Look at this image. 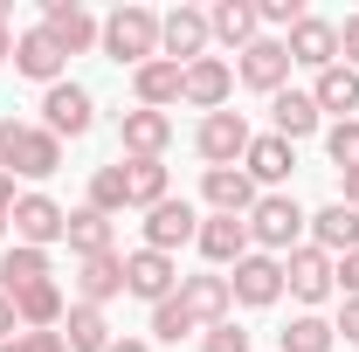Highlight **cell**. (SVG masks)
Returning <instances> with one entry per match:
<instances>
[{
	"label": "cell",
	"mask_w": 359,
	"mask_h": 352,
	"mask_svg": "<svg viewBox=\"0 0 359 352\" xmlns=\"http://www.w3.org/2000/svg\"><path fill=\"white\" fill-rule=\"evenodd\" d=\"M0 21H7V0H0Z\"/></svg>",
	"instance_id": "obj_48"
},
{
	"label": "cell",
	"mask_w": 359,
	"mask_h": 352,
	"mask_svg": "<svg viewBox=\"0 0 359 352\" xmlns=\"http://www.w3.org/2000/svg\"><path fill=\"white\" fill-rule=\"evenodd\" d=\"M0 352H21V346H14V339H7V346H0Z\"/></svg>",
	"instance_id": "obj_47"
},
{
	"label": "cell",
	"mask_w": 359,
	"mask_h": 352,
	"mask_svg": "<svg viewBox=\"0 0 359 352\" xmlns=\"http://www.w3.org/2000/svg\"><path fill=\"white\" fill-rule=\"evenodd\" d=\"M235 76H242L249 90H263V97H276V90L290 83V48H283V42H269V35H256V42L242 48Z\"/></svg>",
	"instance_id": "obj_11"
},
{
	"label": "cell",
	"mask_w": 359,
	"mask_h": 352,
	"mask_svg": "<svg viewBox=\"0 0 359 352\" xmlns=\"http://www.w3.org/2000/svg\"><path fill=\"white\" fill-rule=\"evenodd\" d=\"M208 42H215V35H208V14H201V7H173V14L159 21V55L180 62V69H187V62H201Z\"/></svg>",
	"instance_id": "obj_7"
},
{
	"label": "cell",
	"mask_w": 359,
	"mask_h": 352,
	"mask_svg": "<svg viewBox=\"0 0 359 352\" xmlns=\"http://www.w3.org/2000/svg\"><path fill=\"white\" fill-rule=\"evenodd\" d=\"M269 118H276V138H283V145L311 138V132H318V104H311V90H276V97H269Z\"/></svg>",
	"instance_id": "obj_26"
},
{
	"label": "cell",
	"mask_w": 359,
	"mask_h": 352,
	"mask_svg": "<svg viewBox=\"0 0 359 352\" xmlns=\"http://www.w3.org/2000/svg\"><path fill=\"white\" fill-rule=\"evenodd\" d=\"M173 297L194 311V325H201V332H208V325H228V311H235V290H228V276H180Z\"/></svg>",
	"instance_id": "obj_15"
},
{
	"label": "cell",
	"mask_w": 359,
	"mask_h": 352,
	"mask_svg": "<svg viewBox=\"0 0 359 352\" xmlns=\"http://www.w3.org/2000/svg\"><path fill=\"white\" fill-rule=\"evenodd\" d=\"M42 28L55 35L62 55H83V48H97V35H104V21H97L90 7H76V0H48V7H42Z\"/></svg>",
	"instance_id": "obj_9"
},
{
	"label": "cell",
	"mask_w": 359,
	"mask_h": 352,
	"mask_svg": "<svg viewBox=\"0 0 359 352\" xmlns=\"http://www.w3.org/2000/svg\"><path fill=\"white\" fill-rule=\"evenodd\" d=\"M311 249H325L332 263L359 249V215L346 208V201H332V208H318V215H311Z\"/></svg>",
	"instance_id": "obj_21"
},
{
	"label": "cell",
	"mask_w": 359,
	"mask_h": 352,
	"mask_svg": "<svg viewBox=\"0 0 359 352\" xmlns=\"http://www.w3.org/2000/svg\"><path fill=\"white\" fill-rule=\"evenodd\" d=\"M332 332H346V346H359V297H346V311H339Z\"/></svg>",
	"instance_id": "obj_41"
},
{
	"label": "cell",
	"mask_w": 359,
	"mask_h": 352,
	"mask_svg": "<svg viewBox=\"0 0 359 352\" xmlns=\"http://www.w3.org/2000/svg\"><path fill=\"white\" fill-rule=\"evenodd\" d=\"M90 118H97V104H90L83 83H48V97H42V132L48 138H83Z\"/></svg>",
	"instance_id": "obj_6"
},
{
	"label": "cell",
	"mask_w": 359,
	"mask_h": 352,
	"mask_svg": "<svg viewBox=\"0 0 359 352\" xmlns=\"http://www.w3.org/2000/svg\"><path fill=\"white\" fill-rule=\"evenodd\" d=\"M62 48H55V35L48 28H28V35H14V69L21 76H35V83H62Z\"/></svg>",
	"instance_id": "obj_19"
},
{
	"label": "cell",
	"mask_w": 359,
	"mask_h": 352,
	"mask_svg": "<svg viewBox=\"0 0 359 352\" xmlns=\"http://www.w3.org/2000/svg\"><path fill=\"white\" fill-rule=\"evenodd\" d=\"M21 339V318H14V297H0V346Z\"/></svg>",
	"instance_id": "obj_42"
},
{
	"label": "cell",
	"mask_w": 359,
	"mask_h": 352,
	"mask_svg": "<svg viewBox=\"0 0 359 352\" xmlns=\"http://www.w3.org/2000/svg\"><path fill=\"white\" fill-rule=\"evenodd\" d=\"M228 90H235V69H228L222 55H201V62H187V69H180V97H187L194 111H222Z\"/></svg>",
	"instance_id": "obj_12"
},
{
	"label": "cell",
	"mask_w": 359,
	"mask_h": 352,
	"mask_svg": "<svg viewBox=\"0 0 359 352\" xmlns=\"http://www.w3.org/2000/svg\"><path fill=\"white\" fill-rule=\"evenodd\" d=\"M7 221H14V242H21V249H48V242L69 235V208H55L48 194H21Z\"/></svg>",
	"instance_id": "obj_4"
},
{
	"label": "cell",
	"mask_w": 359,
	"mask_h": 352,
	"mask_svg": "<svg viewBox=\"0 0 359 352\" xmlns=\"http://www.w3.org/2000/svg\"><path fill=\"white\" fill-rule=\"evenodd\" d=\"M228 290H235V304H276L283 297V263L263 256V249H249L235 263V276H228Z\"/></svg>",
	"instance_id": "obj_13"
},
{
	"label": "cell",
	"mask_w": 359,
	"mask_h": 352,
	"mask_svg": "<svg viewBox=\"0 0 359 352\" xmlns=\"http://www.w3.org/2000/svg\"><path fill=\"white\" fill-rule=\"evenodd\" d=\"M283 290L297 304H325L332 297V256L325 249H290L283 256Z\"/></svg>",
	"instance_id": "obj_14"
},
{
	"label": "cell",
	"mask_w": 359,
	"mask_h": 352,
	"mask_svg": "<svg viewBox=\"0 0 359 352\" xmlns=\"http://www.w3.org/2000/svg\"><path fill=\"white\" fill-rule=\"evenodd\" d=\"M249 125H242V111H208L201 118V132H194V152L208 159V166H235L242 152H249Z\"/></svg>",
	"instance_id": "obj_5"
},
{
	"label": "cell",
	"mask_w": 359,
	"mask_h": 352,
	"mask_svg": "<svg viewBox=\"0 0 359 352\" xmlns=\"http://www.w3.org/2000/svg\"><path fill=\"white\" fill-rule=\"evenodd\" d=\"M111 352H152L145 339H111Z\"/></svg>",
	"instance_id": "obj_45"
},
{
	"label": "cell",
	"mask_w": 359,
	"mask_h": 352,
	"mask_svg": "<svg viewBox=\"0 0 359 352\" xmlns=\"http://www.w3.org/2000/svg\"><path fill=\"white\" fill-rule=\"evenodd\" d=\"M304 228H311V215H304L290 194H263V201L249 208V242H256L263 256H290Z\"/></svg>",
	"instance_id": "obj_3"
},
{
	"label": "cell",
	"mask_w": 359,
	"mask_h": 352,
	"mask_svg": "<svg viewBox=\"0 0 359 352\" xmlns=\"http://www.w3.org/2000/svg\"><path fill=\"white\" fill-rule=\"evenodd\" d=\"M14 201H21V194H14V180L0 173V235H7V215H14Z\"/></svg>",
	"instance_id": "obj_43"
},
{
	"label": "cell",
	"mask_w": 359,
	"mask_h": 352,
	"mask_svg": "<svg viewBox=\"0 0 359 352\" xmlns=\"http://www.w3.org/2000/svg\"><path fill=\"white\" fill-rule=\"evenodd\" d=\"M125 187H132V208H159L166 201V166L159 159H125Z\"/></svg>",
	"instance_id": "obj_32"
},
{
	"label": "cell",
	"mask_w": 359,
	"mask_h": 352,
	"mask_svg": "<svg viewBox=\"0 0 359 352\" xmlns=\"http://www.w3.org/2000/svg\"><path fill=\"white\" fill-rule=\"evenodd\" d=\"M201 352H249V332L228 318V325H208V339H201Z\"/></svg>",
	"instance_id": "obj_37"
},
{
	"label": "cell",
	"mask_w": 359,
	"mask_h": 352,
	"mask_svg": "<svg viewBox=\"0 0 359 352\" xmlns=\"http://www.w3.org/2000/svg\"><path fill=\"white\" fill-rule=\"evenodd\" d=\"M325 152H332V166H339V173H359V118L332 125V132H325Z\"/></svg>",
	"instance_id": "obj_36"
},
{
	"label": "cell",
	"mask_w": 359,
	"mask_h": 352,
	"mask_svg": "<svg viewBox=\"0 0 359 352\" xmlns=\"http://www.w3.org/2000/svg\"><path fill=\"white\" fill-rule=\"evenodd\" d=\"M125 290V256L111 249V256H83V269H76V304H97L104 311V297H118Z\"/></svg>",
	"instance_id": "obj_23"
},
{
	"label": "cell",
	"mask_w": 359,
	"mask_h": 352,
	"mask_svg": "<svg viewBox=\"0 0 359 352\" xmlns=\"http://www.w3.org/2000/svg\"><path fill=\"white\" fill-rule=\"evenodd\" d=\"M201 194H208V208H215V215H242V221H249V208L263 201V194H256V180L242 173V166H208Z\"/></svg>",
	"instance_id": "obj_16"
},
{
	"label": "cell",
	"mask_w": 359,
	"mask_h": 352,
	"mask_svg": "<svg viewBox=\"0 0 359 352\" xmlns=\"http://www.w3.org/2000/svg\"><path fill=\"white\" fill-rule=\"evenodd\" d=\"M339 62H346V69H359V14H346V21H339Z\"/></svg>",
	"instance_id": "obj_39"
},
{
	"label": "cell",
	"mask_w": 359,
	"mask_h": 352,
	"mask_svg": "<svg viewBox=\"0 0 359 352\" xmlns=\"http://www.w3.org/2000/svg\"><path fill=\"white\" fill-rule=\"evenodd\" d=\"M7 55H14V28L0 21V62H7Z\"/></svg>",
	"instance_id": "obj_46"
},
{
	"label": "cell",
	"mask_w": 359,
	"mask_h": 352,
	"mask_svg": "<svg viewBox=\"0 0 359 352\" xmlns=\"http://www.w3.org/2000/svg\"><path fill=\"white\" fill-rule=\"evenodd\" d=\"M62 242H69L76 256H111V215H97V208H76Z\"/></svg>",
	"instance_id": "obj_31"
},
{
	"label": "cell",
	"mask_w": 359,
	"mask_h": 352,
	"mask_svg": "<svg viewBox=\"0 0 359 352\" xmlns=\"http://www.w3.org/2000/svg\"><path fill=\"white\" fill-rule=\"evenodd\" d=\"M62 290H55V283H35V290H21V297H14V318H21V332H55V325H62Z\"/></svg>",
	"instance_id": "obj_30"
},
{
	"label": "cell",
	"mask_w": 359,
	"mask_h": 352,
	"mask_svg": "<svg viewBox=\"0 0 359 352\" xmlns=\"http://www.w3.org/2000/svg\"><path fill=\"white\" fill-rule=\"evenodd\" d=\"M201 235V215H194V201H159V208H145V249H159V256H173L180 242H194Z\"/></svg>",
	"instance_id": "obj_10"
},
{
	"label": "cell",
	"mask_w": 359,
	"mask_h": 352,
	"mask_svg": "<svg viewBox=\"0 0 359 352\" xmlns=\"http://www.w3.org/2000/svg\"><path fill=\"white\" fill-rule=\"evenodd\" d=\"M346 208L359 215V173H346Z\"/></svg>",
	"instance_id": "obj_44"
},
{
	"label": "cell",
	"mask_w": 359,
	"mask_h": 352,
	"mask_svg": "<svg viewBox=\"0 0 359 352\" xmlns=\"http://www.w3.org/2000/svg\"><path fill=\"white\" fill-rule=\"evenodd\" d=\"M35 283H48V249H7L0 256V297H21V290H35Z\"/></svg>",
	"instance_id": "obj_28"
},
{
	"label": "cell",
	"mask_w": 359,
	"mask_h": 352,
	"mask_svg": "<svg viewBox=\"0 0 359 352\" xmlns=\"http://www.w3.org/2000/svg\"><path fill=\"white\" fill-rule=\"evenodd\" d=\"M290 166H297V152H290L276 132H269V138H249V152H242V173L256 180V187H283Z\"/></svg>",
	"instance_id": "obj_22"
},
{
	"label": "cell",
	"mask_w": 359,
	"mask_h": 352,
	"mask_svg": "<svg viewBox=\"0 0 359 352\" xmlns=\"http://www.w3.org/2000/svg\"><path fill=\"white\" fill-rule=\"evenodd\" d=\"M62 166V138H48L42 125H14V118H0V173L14 180H48Z\"/></svg>",
	"instance_id": "obj_1"
},
{
	"label": "cell",
	"mask_w": 359,
	"mask_h": 352,
	"mask_svg": "<svg viewBox=\"0 0 359 352\" xmlns=\"http://www.w3.org/2000/svg\"><path fill=\"white\" fill-rule=\"evenodd\" d=\"M14 346H21V352H69V346H62V332H21Z\"/></svg>",
	"instance_id": "obj_40"
},
{
	"label": "cell",
	"mask_w": 359,
	"mask_h": 352,
	"mask_svg": "<svg viewBox=\"0 0 359 352\" xmlns=\"http://www.w3.org/2000/svg\"><path fill=\"white\" fill-rule=\"evenodd\" d=\"M125 290L145 297V304H166L180 290V263L159 256V249H132V256H125Z\"/></svg>",
	"instance_id": "obj_8"
},
{
	"label": "cell",
	"mask_w": 359,
	"mask_h": 352,
	"mask_svg": "<svg viewBox=\"0 0 359 352\" xmlns=\"http://www.w3.org/2000/svg\"><path fill=\"white\" fill-rule=\"evenodd\" d=\"M104 55L111 62H132V69H145L152 55H159V14L152 7H118L111 21H104Z\"/></svg>",
	"instance_id": "obj_2"
},
{
	"label": "cell",
	"mask_w": 359,
	"mask_h": 352,
	"mask_svg": "<svg viewBox=\"0 0 359 352\" xmlns=\"http://www.w3.org/2000/svg\"><path fill=\"white\" fill-rule=\"evenodd\" d=\"M283 48H290V62H304V69H332V62H339V28L318 21V14H304Z\"/></svg>",
	"instance_id": "obj_20"
},
{
	"label": "cell",
	"mask_w": 359,
	"mask_h": 352,
	"mask_svg": "<svg viewBox=\"0 0 359 352\" xmlns=\"http://www.w3.org/2000/svg\"><path fill=\"white\" fill-rule=\"evenodd\" d=\"M311 104H318V118L332 111V118L346 125V111H359V69H346V62L318 69V83H311Z\"/></svg>",
	"instance_id": "obj_24"
},
{
	"label": "cell",
	"mask_w": 359,
	"mask_h": 352,
	"mask_svg": "<svg viewBox=\"0 0 359 352\" xmlns=\"http://www.w3.org/2000/svg\"><path fill=\"white\" fill-rule=\"evenodd\" d=\"M132 90H138V111H166V104H180V62L152 55L145 69H132Z\"/></svg>",
	"instance_id": "obj_27"
},
{
	"label": "cell",
	"mask_w": 359,
	"mask_h": 352,
	"mask_svg": "<svg viewBox=\"0 0 359 352\" xmlns=\"http://www.w3.org/2000/svg\"><path fill=\"white\" fill-rule=\"evenodd\" d=\"M152 332H159L166 346H180V339H187V332H201V325H194V311L180 304V297H166V304H152Z\"/></svg>",
	"instance_id": "obj_35"
},
{
	"label": "cell",
	"mask_w": 359,
	"mask_h": 352,
	"mask_svg": "<svg viewBox=\"0 0 359 352\" xmlns=\"http://www.w3.org/2000/svg\"><path fill=\"white\" fill-rule=\"evenodd\" d=\"M332 339H339V332H332L325 318H311V311L283 325V352H332Z\"/></svg>",
	"instance_id": "obj_34"
},
{
	"label": "cell",
	"mask_w": 359,
	"mask_h": 352,
	"mask_svg": "<svg viewBox=\"0 0 359 352\" xmlns=\"http://www.w3.org/2000/svg\"><path fill=\"white\" fill-rule=\"evenodd\" d=\"M256 28H263V21H256V0H215V14H208V35L228 42L235 55L256 42Z\"/></svg>",
	"instance_id": "obj_25"
},
{
	"label": "cell",
	"mask_w": 359,
	"mask_h": 352,
	"mask_svg": "<svg viewBox=\"0 0 359 352\" xmlns=\"http://www.w3.org/2000/svg\"><path fill=\"white\" fill-rule=\"evenodd\" d=\"M62 346L69 352H111V325L97 304H69L62 311Z\"/></svg>",
	"instance_id": "obj_29"
},
{
	"label": "cell",
	"mask_w": 359,
	"mask_h": 352,
	"mask_svg": "<svg viewBox=\"0 0 359 352\" xmlns=\"http://www.w3.org/2000/svg\"><path fill=\"white\" fill-rule=\"evenodd\" d=\"M194 242H201V256H208V263L235 269L242 256H249V221H242V215H215V221H201V235H194Z\"/></svg>",
	"instance_id": "obj_18"
},
{
	"label": "cell",
	"mask_w": 359,
	"mask_h": 352,
	"mask_svg": "<svg viewBox=\"0 0 359 352\" xmlns=\"http://www.w3.org/2000/svg\"><path fill=\"white\" fill-rule=\"evenodd\" d=\"M256 21H269V28H297V21H304V0H256Z\"/></svg>",
	"instance_id": "obj_38"
},
{
	"label": "cell",
	"mask_w": 359,
	"mask_h": 352,
	"mask_svg": "<svg viewBox=\"0 0 359 352\" xmlns=\"http://www.w3.org/2000/svg\"><path fill=\"white\" fill-rule=\"evenodd\" d=\"M118 145H125L132 159H159V152L173 145V118H166V111H125V118H118Z\"/></svg>",
	"instance_id": "obj_17"
},
{
	"label": "cell",
	"mask_w": 359,
	"mask_h": 352,
	"mask_svg": "<svg viewBox=\"0 0 359 352\" xmlns=\"http://www.w3.org/2000/svg\"><path fill=\"white\" fill-rule=\"evenodd\" d=\"M90 208H97V215H118V208H132L125 166H97V173H90Z\"/></svg>",
	"instance_id": "obj_33"
}]
</instances>
